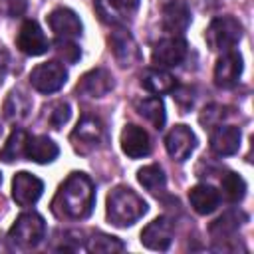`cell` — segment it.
<instances>
[{"label":"cell","instance_id":"cell-14","mask_svg":"<svg viewBox=\"0 0 254 254\" xmlns=\"http://www.w3.org/2000/svg\"><path fill=\"white\" fill-rule=\"evenodd\" d=\"M109 46H111V52H113L115 60H117L119 65H123V67H129V65L137 64L139 58H141L135 38H133L125 28H117V30L109 36Z\"/></svg>","mask_w":254,"mask_h":254},{"label":"cell","instance_id":"cell-30","mask_svg":"<svg viewBox=\"0 0 254 254\" xmlns=\"http://www.w3.org/2000/svg\"><path fill=\"white\" fill-rule=\"evenodd\" d=\"M222 192L230 202H238L246 194V183L236 173H226L222 177Z\"/></svg>","mask_w":254,"mask_h":254},{"label":"cell","instance_id":"cell-26","mask_svg":"<svg viewBox=\"0 0 254 254\" xmlns=\"http://www.w3.org/2000/svg\"><path fill=\"white\" fill-rule=\"evenodd\" d=\"M95 12L109 26H121L127 16V12L115 0H95Z\"/></svg>","mask_w":254,"mask_h":254},{"label":"cell","instance_id":"cell-34","mask_svg":"<svg viewBox=\"0 0 254 254\" xmlns=\"http://www.w3.org/2000/svg\"><path fill=\"white\" fill-rule=\"evenodd\" d=\"M0 183H2V175H0Z\"/></svg>","mask_w":254,"mask_h":254},{"label":"cell","instance_id":"cell-31","mask_svg":"<svg viewBox=\"0 0 254 254\" xmlns=\"http://www.w3.org/2000/svg\"><path fill=\"white\" fill-rule=\"evenodd\" d=\"M56 52L67 64H75L79 60V56H81V50L73 40H58L56 42Z\"/></svg>","mask_w":254,"mask_h":254},{"label":"cell","instance_id":"cell-7","mask_svg":"<svg viewBox=\"0 0 254 254\" xmlns=\"http://www.w3.org/2000/svg\"><path fill=\"white\" fill-rule=\"evenodd\" d=\"M187 52V42L181 36H171L155 44L153 62L157 64V67H175L185 62Z\"/></svg>","mask_w":254,"mask_h":254},{"label":"cell","instance_id":"cell-25","mask_svg":"<svg viewBox=\"0 0 254 254\" xmlns=\"http://www.w3.org/2000/svg\"><path fill=\"white\" fill-rule=\"evenodd\" d=\"M137 181L149 192H161V190H165V185H167L165 173L159 165H145L143 169H139L137 171Z\"/></svg>","mask_w":254,"mask_h":254},{"label":"cell","instance_id":"cell-19","mask_svg":"<svg viewBox=\"0 0 254 254\" xmlns=\"http://www.w3.org/2000/svg\"><path fill=\"white\" fill-rule=\"evenodd\" d=\"M189 200L194 212L198 214H210L220 204V192L210 185H196L189 190Z\"/></svg>","mask_w":254,"mask_h":254},{"label":"cell","instance_id":"cell-1","mask_svg":"<svg viewBox=\"0 0 254 254\" xmlns=\"http://www.w3.org/2000/svg\"><path fill=\"white\" fill-rule=\"evenodd\" d=\"M95 204V187L85 173H71L58 189L52 210L60 218L81 220L91 214Z\"/></svg>","mask_w":254,"mask_h":254},{"label":"cell","instance_id":"cell-20","mask_svg":"<svg viewBox=\"0 0 254 254\" xmlns=\"http://www.w3.org/2000/svg\"><path fill=\"white\" fill-rule=\"evenodd\" d=\"M58 153H60V149L50 137H46V135L28 137L26 159H30L34 163H40V165H46V163H52L58 157Z\"/></svg>","mask_w":254,"mask_h":254},{"label":"cell","instance_id":"cell-22","mask_svg":"<svg viewBox=\"0 0 254 254\" xmlns=\"http://www.w3.org/2000/svg\"><path fill=\"white\" fill-rule=\"evenodd\" d=\"M141 85H143L147 91L159 95V93H169V91H173V89L177 87V81H175V77H173L169 71H165L163 67H149V69H145L143 75H141Z\"/></svg>","mask_w":254,"mask_h":254},{"label":"cell","instance_id":"cell-9","mask_svg":"<svg viewBox=\"0 0 254 254\" xmlns=\"http://www.w3.org/2000/svg\"><path fill=\"white\" fill-rule=\"evenodd\" d=\"M175 226L167 216H159L151 220L141 230V244L149 250H167L173 242Z\"/></svg>","mask_w":254,"mask_h":254},{"label":"cell","instance_id":"cell-12","mask_svg":"<svg viewBox=\"0 0 254 254\" xmlns=\"http://www.w3.org/2000/svg\"><path fill=\"white\" fill-rule=\"evenodd\" d=\"M194 145H196V137L190 131V127H187V125H175L165 137L167 153L171 155V159H175L179 163H183L190 157V153L194 151Z\"/></svg>","mask_w":254,"mask_h":254},{"label":"cell","instance_id":"cell-17","mask_svg":"<svg viewBox=\"0 0 254 254\" xmlns=\"http://www.w3.org/2000/svg\"><path fill=\"white\" fill-rule=\"evenodd\" d=\"M190 24V10L183 0H171L163 6V30L171 36H181Z\"/></svg>","mask_w":254,"mask_h":254},{"label":"cell","instance_id":"cell-21","mask_svg":"<svg viewBox=\"0 0 254 254\" xmlns=\"http://www.w3.org/2000/svg\"><path fill=\"white\" fill-rule=\"evenodd\" d=\"M32 111V99L22 89H12L4 101V117L12 123L24 121Z\"/></svg>","mask_w":254,"mask_h":254},{"label":"cell","instance_id":"cell-5","mask_svg":"<svg viewBox=\"0 0 254 254\" xmlns=\"http://www.w3.org/2000/svg\"><path fill=\"white\" fill-rule=\"evenodd\" d=\"M67 81V69L60 62H46L30 71V83L40 93H54Z\"/></svg>","mask_w":254,"mask_h":254},{"label":"cell","instance_id":"cell-11","mask_svg":"<svg viewBox=\"0 0 254 254\" xmlns=\"http://www.w3.org/2000/svg\"><path fill=\"white\" fill-rule=\"evenodd\" d=\"M242 75V56L234 50L222 52L214 65V83L222 89H230L238 83Z\"/></svg>","mask_w":254,"mask_h":254},{"label":"cell","instance_id":"cell-10","mask_svg":"<svg viewBox=\"0 0 254 254\" xmlns=\"http://www.w3.org/2000/svg\"><path fill=\"white\" fill-rule=\"evenodd\" d=\"M16 46L26 56H42V54L48 52L50 42H48L44 30L40 28V24L36 20H26L20 26V32H18V38H16Z\"/></svg>","mask_w":254,"mask_h":254},{"label":"cell","instance_id":"cell-29","mask_svg":"<svg viewBox=\"0 0 254 254\" xmlns=\"http://www.w3.org/2000/svg\"><path fill=\"white\" fill-rule=\"evenodd\" d=\"M125 248V244L115 238V236H109V234H103V232H95L91 234L89 242H87V250L89 252H101V254H111V252H121Z\"/></svg>","mask_w":254,"mask_h":254},{"label":"cell","instance_id":"cell-15","mask_svg":"<svg viewBox=\"0 0 254 254\" xmlns=\"http://www.w3.org/2000/svg\"><path fill=\"white\" fill-rule=\"evenodd\" d=\"M121 149L127 157L131 159H141V157H147L151 153V139H149V133L135 125V123H129L123 127L121 131Z\"/></svg>","mask_w":254,"mask_h":254},{"label":"cell","instance_id":"cell-13","mask_svg":"<svg viewBox=\"0 0 254 254\" xmlns=\"http://www.w3.org/2000/svg\"><path fill=\"white\" fill-rule=\"evenodd\" d=\"M48 24L58 40H75L83 30L79 16L69 8H56L54 12H50Z\"/></svg>","mask_w":254,"mask_h":254},{"label":"cell","instance_id":"cell-6","mask_svg":"<svg viewBox=\"0 0 254 254\" xmlns=\"http://www.w3.org/2000/svg\"><path fill=\"white\" fill-rule=\"evenodd\" d=\"M103 139V123L95 115H83L75 129L71 131V143L75 151L79 153H89L93 151Z\"/></svg>","mask_w":254,"mask_h":254},{"label":"cell","instance_id":"cell-33","mask_svg":"<svg viewBox=\"0 0 254 254\" xmlns=\"http://www.w3.org/2000/svg\"><path fill=\"white\" fill-rule=\"evenodd\" d=\"M0 135H2V127H0Z\"/></svg>","mask_w":254,"mask_h":254},{"label":"cell","instance_id":"cell-18","mask_svg":"<svg viewBox=\"0 0 254 254\" xmlns=\"http://www.w3.org/2000/svg\"><path fill=\"white\" fill-rule=\"evenodd\" d=\"M240 129L234 125H216V129L210 133V149L220 155H234L240 147Z\"/></svg>","mask_w":254,"mask_h":254},{"label":"cell","instance_id":"cell-27","mask_svg":"<svg viewBox=\"0 0 254 254\" xmlns=\"http://www.w3.org/2000/svg\"><path fill=\"white\" fill-rule=\"evenodd\" d=\"M240 212L236 210H230V212H224L220 218H216L212 224H210V234L216 236V238H226L230 234H234L240 226Z\"/></svg>","mask_w":254,"mask_h":254},{"label":"cell","instance_id":"cell-8","mask_svg":"<svg viewBox=\"0 0 254 254\" xmlns=\"http://www.w3.org/2000/svg\"><path fill=\"white\" fill-rule=\"evenodd\" d=\"M42 190H44V183L28 171H20L12 179V198L20 206L36 204L38 198L42 196Z\"/></svg>","mask_w":254,"mask_h":254},{"label":"cell","instance_id":"cell-2","mask_svg":"<svg viewBox=\"0 0 254 254\" xmlns=\"http://www.w3.org/2000/svg\"><path fill=\"white\" fill-rule=\"evenodd\" d=\"M147 212V202L129 187H115L107 196V218L113 226H131Z\"/></svg>","mask_w":254,"mask_h":254},{"label":"cell","instance_id":"cell-4","mask_svg":"<svg viewBox=\"0 0 254 254\" xmlns=\"http://www.w3.org/2000/svg\"><path fill=\"white\" fill-rule=\"evenodd\" d=\"M242 38V24L232 16H220L210 22L204 40L212 52H230Z\"/></svg>","mask_w":254,"mask_h":254},{"label":"cell","instance_id":"cell-16","mask_svg":"<svg viewBox=\"0 0 254 254\" xmlns=\"http://www.w3.org/2000/svg\"><path fill=\"white\" fill-rule=\"evenodd\" d=\"M113 89V77L107 69L103 67H95L91 71H87L85 75H81L75 91L81 97H103Z\"/></svg>","mask_w":254,"mask_h":254},{"label":"cell","instance_id":"cell-24","mask_svg":"<svg viewBox=\"0 0 254 254\" xmlns=\"http://www.w3.org/2000/svg\"><path fill=\"white\" fill-rule=\"evenodd\" d=\"M28 133L24 129H14L8 137V141L4 143L2 151H0V159L4 163H14L22 157H26V143H28Z\"/></svg>","mask_w":254,"mask_h":254},{"label":"cell","instance_id":"cell-32","mask_svg":"<svg viewBox=\"0 0 254 254\" xmlns=\"http://www.w3.org/2000/svg\"><path fill=\"white\" fill-rule=\"evenodd\" d=\"M125 12H131V10H135L137 6H139V0H115Z\"/></svg>","mask_w":254,"mask_h":254},{"label":"cell","instance_id":"cell-23","mask_svg":"<svg viewBox=\"0 0 254 254\" xmlns=\"http://www.w3.org/2000/svg\"><path fill=\"white\" fill-rule=\"evenodd\" d=\"M137 111L141 117H145L155 129H163L167 113H165V103L161 97L153 95V97H145L141 101H137Z\"/></svg>","mask_w":254,"mask_h":254},{"label":"cell","instance_id":"cell-28","mask_svg":"<svg viewBox=\"0 0 254 254\" xmlns=\"http://www.w3.org/2000/svg\"><path fill=\"white\" fill-rule=\"evenodd\" d=\"M69 115H71V107L67 101H54L44 107V117H46L48 125L54 129L64 127L69 121Z\"/></svg>","mask_w":254,"mask_h":254},{"label":"cell","instance_id":"cell-3","mask_svg":"<svg viewBox=\"0 0 254 254\" xmlns=\"http://www.w3.org/2000/svg\"><path fill=\"white\" fill-rule=\"evenodd\" d=\"M46 236V222L44 218L34 212V210H28V212H22L12 228L8 230V240L12 242L14 248L18 250H30V248H36Z\"/></svg>","mask_w":254,"mask_h":254}]
</instances>
